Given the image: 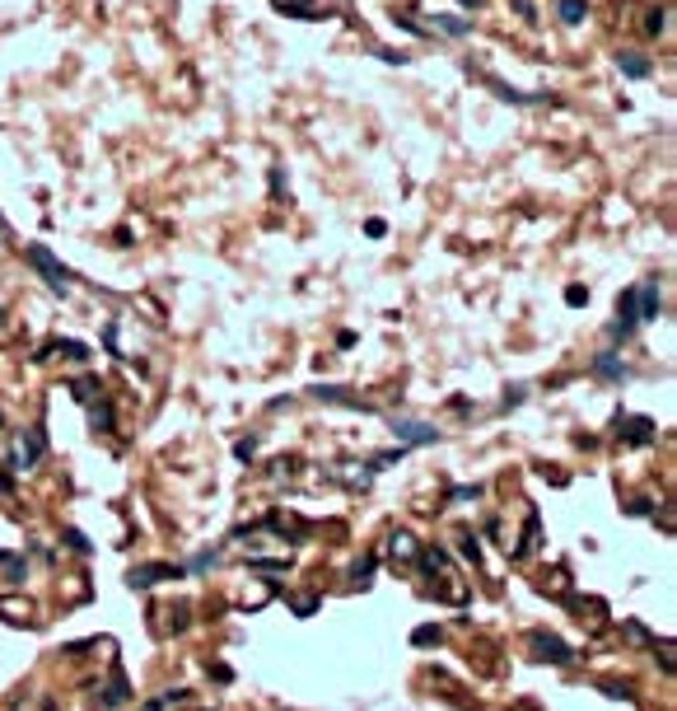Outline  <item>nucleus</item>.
I'll list each match as a JSON object with an SVG mask.
<instances>
[{
    "label": "nucleus",
    "mask_w": 677,
    "mask_h": 711,
    "mask_svg": "<svg viewBox=\"0 0 677 711\" xmlns=\"http://www.w3.org/2000/svg\"><path fill=\"white\" fill-rule=\"evenodd\" d=\"M392 435H397V445H434L439 440V430L425 426V421H392Z\"/></svg>",
    "instance_id": "1a4fd4ad"
},
{
    "label": "nucleus",
    "mask_w": 677,
    "mask_h": 711,
    "mask_svg": "<svg viewBox=\"0 0 677 711\" xmlns=\"http://www.w3.org/2000/svg\"><path fill=\"white\" fill-rule=\"evenodd\" d=\"M182 566H168V562H145V566H131V576H126V585L131 590H155L164 585V580H178Z\"/></svg>",
    "instance_id": "f03ea898"
},
{
    "label": "nucleus",
    "mask_w": 677,
    "mask_h": 711,
    "mask_svg": "<svg viewBox=\"0 0 677 711\" xmlns=\"http://www.w3.org/2000/svg\"><path fill=\"white\" fill-rule=\"evenodd\" d=\"M126 702H131L126 674H122V665H112V678H108V688H103V707H126Z\"/></svg>",
    "instance_id": "f8f14e48"
},
{
    "label": "nucleus",
    "mask_w": 677,
    "mask_h": 711,
    "mask_svg": "<svg viewBox=\"0 0 677 711\" xmlns=\"http://www.w3.org/2000/svg\"><path fill=\"white\" fill-rule=\"evenodd\" d=\"M253 450H257V440H238V445H233V454H238V459H253Z\"/></svg>",
    "instance_id": "cd10ccee"
},
{
    "label": "nucleus",
    "mask_w": 677,
    "mask_h": 711,
    "mask_svg": "<svg viewBox=\"0 0 677 711\" xmlns=\"http://www.w3.org/2000/svg\"><path fill=\"white\" fill-rule=\"evenodd\" d=\"M430 28H434V33H444V38H467V33H472V19H458V14H434Z\"/></svg>",
    "instance_id": "ddd939ff"
},
{
    "label": "nucleus",
    "mask_w": 677,
    "mask_h": 711,
    "mask_svg": "<svg viewBox=\"0 0 677 711\" xmlns=\"http://www.w3.org/2000/svg\"><path fill=\"white\" fill-rule=\"evenodd\" d=\"M556 14H561L566 23H584V14H588V0H561V5H556Z\"/></svg>",
    "instance_id": "a211bd4d"
},
{
    "label": "nucleus",
    "mask_w": 677,
    "mask_h": 711,
    "mask_svg": "<svg viewBox=\"0 0 677 711\" xmlns=\"http://www.w3.org/2000/svg\"><path fill=\"white\" fill-rule=\"evenodd\" d=\"M635 309H640V323H654L664 314V295H659V281L635 286Z\"/></svg>",
    "instance_id": "6e6552de"
},
{
    "label": "nucleus",
    "mask_w": 677,
    "mask_h": 711,
    "mask_svg": "<svg viewBox=\"0 0 677 711\" xmlns=\"http://www.w3.org/2000/svg\"><path fill=\"white\" fill-rule=\"evenodd\" d=\"M514 10H519L523 19H533V0H514Z\"/></svg>",
    "instance_id": "473e14b6"
},
{
    "label": "nucleus",
    "mask_w": 677,
    "mask_h": 711,
    "mask_svg": "<svg viewBox=\"0 0 677 711\" xmlns=\"http://www.w3.org/2000/svg\"><path fill=\"white\" fill-rule=\"evenodd\" d=\"M313 398H318V403H336V407H360V398H351L346 389H336V384H318V389H313Z\"/></svg>",
    "instance_id": "2eb2a0df"
},
{
    "label": "nucleus",
    "mask_w": 677,
    "mask_h": 711,
    "mask_svg": "<svg viewBox=\"0 0 677 711\" xmlns=\"http://www.w3.org/2000/svg\"><path fill=\"white\" fill-rule=\"evenodd\" d=\"M617 70H622L626 80H649L654 75V61L640 57V52H617Z\"/></svg>",
    "instance_id": "9d476101"
},
{
    "label": "nucleus",
    "mask_w": 677,
    "mask_h": 711,
    "mask_svg": "<svg viewBox=\"0 0 677 711\" xmlns=\"http://www.w3.org/2000/svg\"><path fill=\"white\" fill-rule=\"evenodd\" d=\"M66 548H75V553H94V543L84 538L79 529H66Z\"/></svg>",
    "instance_id": "5701e85b"
},
{
    "label": "nucleus",
    "mask_w": 677,
    "mask_h": 711,
    "mask_svg": "<svg viewBox=\"0 0 677 711\" xmlns=\"http://www.w3.org/2000/svg\"><path fill=\"white\" fill-rule=\"evenodd\" d=\"M463 543V557L467 562H481V548H477V538H472V533H467V538H458Z\"/></svg>",
    "instance_id": "a878e982"
},
{
    "label": "nucleus",
    "mask_w": 677,
    "mask_h": 711,
    "mask_svg": "<svg viewBox=\"0 0 677 711\" xmlns=\"http://www.w3.org/2000/svg\"><path fill=\"white\" fill-rule=\"evenodd\" d=\"M56 356H66V361H89V347H84V342H56Z\"/></svg>",
    "instance_id": "aec40b11"
},
{
    "label": "nucleus",
    "mask_w": 677,
    "mask_h": 711,
    "mask_svg": "<svg viewBox=\"0 0 677 711\" xmlns=\"http://www.w3.org/2000/svg\"><path fill=\"white\" fill-rule=\"evenodd\" d=\"M439 627H430V622H425V627H416V632H411V646H439Z\"/></svg>",
    "instance_id": "412c9836"
},
{
    "label": "nucleus",
    "mask_w": 677,
    "mask_h": 711,
    "mask_svg": "<svg viewBox=\"0 0 677 711\" xmlns=\"http://www.w3.org/2000/svg\"><path fill=\"white\" fill-rule=\"evenodd\" d=\"M617 435H622L626 445H654L659 426L649 417H617Z\"/></svg>",
    "instance_id": "423d86ee"
},
{
    "label": "nucleus",
    "mask_w": 677,
    "mask_h": 711,
    "mask_svg": "<svg viewBox=\"0 0 677 711\" xmlns=\"http://www.w3.org/2000/svg\"><path fill=\"white\" fill-rule=\"evenodd\" d=\"M533 651H537V660H551V665H570V660H575L570 646L551 632H533Z\"/></svg>",
    "instance_id": "0eeeda50"
},
{
    "label": "nucleus",
    "mask_w": 677,
    "mask_h": 711,
    "mask_svg": "<svg viewBox=\"0 0 677 711\" xmlns=\"http://www.w3.org/2000/svg\"><path fill=\"white\" fill-rule=\"evenodd\" d=\"M0 234H10V225H5V215H0Z\"/></svg>",
    "instance_id": "f704fd0d"
},
{
    "label": "nucleus",
    "mask_w": 677,
    "mask_h": 711,
    "mask_svg": "<svg viewBox=\"0 0 677 711\" xmlns=\"http://www.w3.org/2000/svg\"><path fill=\"white\" fill-rule=\"evenodd\" d=\"M378 57H383V61H388V66H407V52H402V47H383V52H378Z\"/></svg>",
    "instance_id": "b1692460"
},
{
    "label": "nucleus",
    "mask_w": 677,
    "mask_h": 711,
    "mask_svg": "<svg viewBox=\"0 0 677 711\" xmlns=\"http://www.w3.org/2000/svg\"><path fill=\"white\" fill-rule=\"evenodd\" d=\"M28 262H33V267H38V271H43V276H47V286H52L56 295H66V291H70L66 281H75V276H70V271H66V267H61V262L52 258V249H43V244H28Z\"/></svg>",
    "instance_id": "f257e3e1"
},
{
    "label": "nucleus",
    "mask_w": 677,
    "mask_h": 711,
    "mask_svg": "<svg viewBox=\"0 0 677 711\" xmlns=\"http://www.w3.org/2000/svg\"><path fill=\"white\" fill-rule=\"evenodd\" d=\"M458 5H463V10H477V5H481V0H458Z\"/></svg>",
    "instance_id": "72a5a7b5"
},
{
    "label": "nucleus",
    "mask_w": 677,
    "mask_h": 711,
    "mask_svg": "<svg viewBox=\"0 0 677 711\" xmlns=\"http://www.w3.org/2000/svg\"><path fill=\"white\" fill-rule=\"evenodd\" d=\"M276 10L290 14V19H322V10L313 0H276Z\"/></svg>",
    "instance_id": "4468645a"
},
{
    "label": "nucleus",
    "mask_w": 677,
    "mask_h": 711,
    "mask_svg": "<svg viewBox=\"0 0 677 711\" xmlns=\"http://www.w3.org/2000/svg\"><path fill=\"white\" fill-rule=\"evenodd\" d=\"M215 557H220V553H201V557H197V562H192V566H197V571H206V566H215Z\"/></svg>",
    "instance_id": "2f4dec72"
},
{
    "label": "nucleus",
    "mask_w": 677,
    "mask_h": 711,
    "mask_svg": "<svg viewBox=\"0 0 677 711\" xmlns=\"http://www.w3.org/2000/svg\"><path fill=\"white\" fill-rule=\"evenodd\" d=\"M448 501H481V487H477V482H463V487H453V492H448Z\"/></svg>",
    "instance_id": "4be33fe9"
},
{
    "label": "nucleus",
    "mask_w": 677,
    "mask_h": 711,
    "mask_svg": "<svg viewBox=\"0 0 677 711\" xmlns=\"http://www.w3.org/2000/svg\"><path fill=\"white\" fill-rule=\"evenodd\" d=\"M626 510H631V515H649V510H654V501H631Z\"/></svg>",
    "instance_id": "c756f323"
},
{
    "label": "nucleus",
    "mask_w": 677,
    "mask_h": 711,
    "mask_svg": "<svg viewBox=\"0 0 677 711\" xmlns=\"http://www.w3.org/2000/svg\"><path fill=\"white\" fill-rule=\"evenodd\" d=\"M43 454H47V435H43V430H23V435H19V450H14V459H10V468H14V473H28V468H33Z\"/></svg>",
    "instance_id": "20e7f679"
},
{
    "label": "nucleus",
    "mask_w": 677,
    "mask_h": 711,
    "mask_svg": "<svg viewBox=\"0 0 677 711\" xmlns=\"http://www.w3.org/2000/svg\"><path fill=\"white\" fill-rule=\"evenodd\" d=\"M89 421H94V430H112V426H117V412H112L108 398H99V403L89 407Z\"/></svg>",
    "instance_id": "dca6fc26"
},
{
    "label": "nucleus",
    "mask_w": 677,
    "mask_h": 711,
    "mask_svg": "<svg viewBox=\"0 0 677 711\" xmlns=\"http://www.w3.org/2000/svg\"><path fill=\"white\" fill-rule=\"evenodd\" d=\"M313 609H318V599H313V595L295 599V613H299V618H309V613H313Z\"/></svg>",
    "instance_id": "bb28decb"
},
{
    "label": "nucleus",
    "mask_w": 677,
    "mask_h": 711,
    "mask_svg": "<svg viewBox=\"0 0 677 711\" xmlns=\"http://www.w3.org/2000/svg\"><path fill=\"white\" fill-rule=\"evenodd\" d=\"M644 33H649V38L668 33V10H649V14H644Z\"/></svg>",
    "instance_id": "6ab92c4d"
},
{
    "label": "nucleus",
    "mask_w": 677,
    "mask_h": 711,
    "mask_svg": "<svg viewBox=\"0 0 677 711\" xmlns=\"http://www.w3.org/2000/svg\"><path fill=\"white\" fill-rule=\"evenodd\" d=\"M369 571H374V557H365V562L356 566V580H360V585H365V576H369Z\"/></svg>",
    "instance_id": "7c9ffc66"
},
{
    "label": "nucleus",
    "mask_w": 677,
    "mask_h": 711,
    "mask_svg": "<svg viewBox=\"0 0 677 711\" xmlns=\"http://www.w3.org/2000/svg\"><path fill=\"white\" fill-rule=\"evenodd\" d=\"M593 374H598V379H612V384H622V379H626V365H622V356H617V351H598V356H593Z\"/></svg>",
    "instance_id": "9b49d317"
},
{
    "label": "nucleus",
    "mask_w": 677,
    "mask_h": 711,
    "mask_svg": "<svg viewBox=\"0 0 677 711\" xmlns=\"http://www.w3.org/2000/svg\"><path fill=\"white\" fill-rule=\"evenodd\" d=\"M481 85H486L490 94H495L500 103H519V108H528V103H556L546 89H537V94H523V89H510L505 80H495V75H481Z\"/></svg>",
    "instance_id": "39448f33"
},
{
    "label": "nucleus",
    "mask_w": 677,
    "mask_h": 711,
    "mask_svg": "<svg viewBox=\"0 0 677 711\" xmlns=\"http://www.w3.org/2000/svg\"><path fill=\"white\" fill-rule=\"evenodd\" d=\"M566 305H588V291H584V286H566Z\"/></svg>",
    "instance_id": "393cba45"
},
{
    "label": "nucleus",
    "mask_w": 677,
    "mask_h": 711,
    "mask_svg": "<svg viewBox=\"0 0 677 711\" xmlns=\"http://www.w3.org/2000/svg\"><path fill=\"white\" fill-rule=\"evenodd\" d=\"M635 327H640V309H635V291H626L622 300H617V318L607 323V337L612 342H626Z\"/></svg>",
    "instance_id": "7ed1b4c3"
},
{
    "label": "nucleus",
    "mask_w": 677,
    "mask_h": 711,
    "mask_svg": "<svg viewBox=\"0 0 677 711\" xmlns=\"http://www.w3.org/2000/svg\"><path fill=\"white\" fill-rule=\"evenodd\" d=\"M397 23H402V28H407V33H416V38H421V33H425L421 23H416V19H407V14H397Z\"/></svg>",
    "instance_id": "c85d7f7f"
},
{
    "label": "nucleus",
    "mask_w": 677,
    "mask_h": 711,
    "mask_svg": "<svg viewBox=\"0 0 677 711\" xmlns=\"http://www.w3.org/2000/svg\"><path fill=\"white\" fill-rule=\"evenodd\" d=\"M388 553L407 562V557H416V538H411L407 529H397V533H392V538H388Z\"/></svg>",
    "instance_id": "f3484780"
}]
</instances>
